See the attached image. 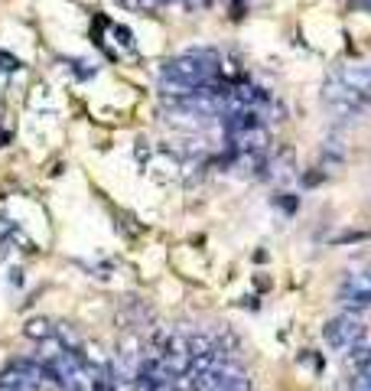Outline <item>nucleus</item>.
Listing matches in <instances>:
<instances>
[{"label": "nucleus", "instance_id": "nucleus-1", "mask_svg": "<svg viewBox=\"0 0 371 391\" xmlns=\"http://www.w3.org/2000/svg\"><path fill=\"white\" fill-rule=\"evenodd\" d=\"M322 339L329 342V349H336V352H346V349H355L358 342H365V326L348 313L332 316L329 323L322 326Z\"/></svg>", "mask_w": 371, "mask_h": 391}, {"label": "nucleus", "instance_id": "nucleus-2", "mask_svg": "<svg viewBox=\"0 0 371 391\" xmlns=\"http://www.w3.org/2000/svg\"><path fill=\"white\" fill-rule=\"evenodd\" d=\"M23 336H26V339H36V342H46V339L56 336V326H52L46 316H33V320H26Z\"/></svg>", "mask_w": 371, "mask_h": 391}, {"label": "nucleus", "instance_id": "nucleus-3", "mask_svg": "<svg viewBox=\"0 0 371 391\" xmlns=\"http://www.w3.org/2000/svg\"><path fill=\"white\" fill-rule=\"evenodd\" d=\"M13 231H17V225H13V222H7V219H0V241H7L10 235H13Z\"/></svg>", "mask_w": 371, "mask_h": 391}, {"label": "nucleus", "instance_id": "nucleus-4", "mask_svg": "<svg viewBox=\"0 0 371 391\" xmlns=\"http://www.w3.org/2000/svg\"><path fill=\"white\" fill-rule=\"evenodd\" d=\"M280 205H284L287 212H293V209H296V199L290 193H280Z\"/></svg>", "mask_w": 371, "mask_h": 391}, {"label": "nucleus", "instance_id": "nucleus-5", "mask_svg": "<svg viewBox=\"0 0 371 391\" xmlns=\"http://www.w3.org/2000/svg\"><path fill=\"white\" fill-rule=\"evenodd\" d=\"M0 62H4V68H7V72H13V68H20V62L13 59V56H4V52H0Z\"/></svg>", "mask_w": 371, "mask_h": 391}, {"label": "nucleus", "instance_id": "nucleus-6", "mask_svg": "<svg viewBox=\"0 0 371 391\" xmlns=\"http://www.w3.org/2000/svg\"><path fill=\"white\" fill-rule=\"evenodd\" d=\"M205 4H209V0H183V7L189 10V13H195V10L205 7Z\"/></svg>", "mask_w": 371, "mask_h": 391}, {"label": "nucleus", "instance_id": "nucleus-7", "mask_svg": "<svg viewBox=\"0 0 371 391\" xmlns=\"http://www.w3.org/2000/svg\"><path fill=\"white\" fill-rule=\"evenodd\" d=\"M355 372H358V375H362V378H371V359H365V362H362V366H358V368H355Z\"/></svg>", "mask_w": 371, "mask_h": 391}, {"label": "nucleus", "instance_id": "nucleus-8", "mask_svg": "<svg viewBox=\"0 0 371 391\" xmlns=\"http://www.w3.org/2000/svg\"><path fill=\"white\" fill-rule=\"evenodd\" d=\"M303 183H306V186H316V183H322V173H306Z\"/></svg>", "mask_w": 371, "mask_h": 391}, {"label": "nucleus", "instance_id": "nucleus-9", "mask_svg": "<svg viewBox=\"0 0 371 391\" xmlns=\"http://www.w3.org/2000/svg\"><path fill=\"white\" fill-rule=\"evenodd\" d=\"M140 4L144 0H121V7H127V10H140Z\"/></svg>", "mask_w": 371, "mask_h": 391}, {"label": "nucleus", "instance_id": "nucleus-10", "mask_svg": "<svg viewBox=\"0 0 371 391\" xmlns=\"http://www.w3.org/2000/svg\"><path fill=\"white\" fill-rule=\"evenodd\" d=\"M7 255H10V239L0 241V261H7Z\"/></svg>", "mask_w": 371, "mask_h": 391}, {"label": "nucleus", "instance_id": "nucleus-11", "mask_svg": "<svg viewBox=\"0 0 371 391\" xmlns=\"http://www.w3.org/2000/svg\"><path fill=\"white\" fill-rule=\"evenodd\" d=\"M10 284H17V287H20V284H23V274H20V271H10Z\"/></svg>", "mask_w": 371, "mask_h": 391}, {"label": "nucleus", "instance_id": "nucleus-12", "mask_svg": "<svg viewBox=\"0 0 371 391\" xmlns=\"http://www.w3.org/2000/svg\"><path fill=\"white\" fill-rule=\"evenodd\" d=\"M358 391H371V378H358Z\"/></svg>", "mask_w": 371, "mask_h": 391}, {"label": "nucleus", "instance_id": "nucleus-13", "mask_svg": "<svg viewBox=\"0 0 371 391\" xmlns=\"http://www.w3.org/2000/svg\"><path fill=\"white\" fill-rule=\"evenodd\" d=\"M358 7H362V10H371V0H362V4H358Z\"/></svg>", "mask_w": 371, "mask_h": 391}]
</instances>
